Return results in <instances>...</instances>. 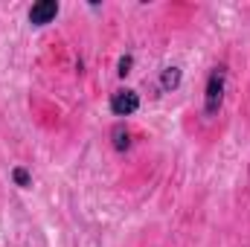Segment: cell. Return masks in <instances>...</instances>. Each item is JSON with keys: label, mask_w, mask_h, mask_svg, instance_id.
<instances>
[{"label": "cell", "mask_w": 250, "mask_h": 247, "mask_svg": "<svg viewBox=\"0 0 250 247\" xmlns=\"http://www.w3.org/2000/svg\"><path fill=\"white\" fill-rule=\"evenodd\" d=\"M224 87H227V73L224 67H215L207 79V90H204V114L207 117H215L221 111V102H224Z\"/></svg>", "instance_id": "6da1fadb"}, {"label": "cell", "mask_w": 250, "mask_h": 247, "mask_svg": "<svg viewBox=\"0 0 250 247\" xmlns=\"http://www.w3.org/2000/svg\"><path fill=\"white\" fill-rule=\"evenodd\" d=\"M111 111H114L117 117H131V114H137V111H140V96H137L134 90H117V93L111 96Z\"/></svg>", "instance_id": "7a4b0ae2"}, {"label": "cell", "mask_w": 250, "mask_h": 247, "mask_svg": "<svg viewBox=\"0 0 250 247\" xmlns=\"http://www.w3.org/2000/svg\"><path fill=\"white\" fill-rule=\"evenodd\" d=\"M56 15H59V3L56 0H38L29 9V23L32 26H47V23L56 21Z\"/></svg>", "instance_id": "3957f363"}, {"label": "cell", "mask_w": 250, "mask_h": 247, "mask_svg": "<svg viewBox=\"0 0 250 247\" xmlns=\"http://www.w3.org/2000/svg\"><path fill=\"white\" fill-rule=\"evenodd\" d=\"M160 87L163 90H178L181 87V70L178 67H166L163 76H160Z\"/></svg>", "instance_id": "277c9868"}, {"label": "cell", "mask_w": 250, "mask_h": 247, "mask_svg": "<svg viewBox=\"0 0 250 247\" xmlns=\"http://www.w3.org/2000/svg\"><path fill=\"white\" fill-rule=\"evenodd\" d=\"M111 137H114V148H117V151H128V148H131V134H128L125 125H117V128L111 131Z\"/></svg>", "instance_id": "5b68a950"}, {"label": "cell", "mask_w": 250, "mask_h": 247, "mask_svg": "<svg viewBox=\"0 0 250 247\" xmlns=\"http://www.w3.org/2000/svg\"><path fill=\"white\" fill-rule=\"evenodd\" d=\"M12 181H15L18 186H23V189L32 186V178H29V172H26L23 166H15V169H12Z\"/></svg>", "instance_id": "8992f818"}, {"label": "cell", "mask_w": 250, "mask_h": 247, "mask_svg": "<svg viewBox=\"0 0 250 247\" xmlns=\"http://www.w3.org/2000/svg\"><path fill=\"white\" fill-rule=\"evenodd\" d=\"M131 64H134V59H131V56H125V59H120V70H117V73H120V76H128V73H131Z\"/></svg>", "instance_id": "52a82bcc"}]
</instances>
